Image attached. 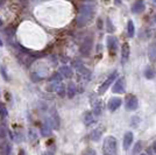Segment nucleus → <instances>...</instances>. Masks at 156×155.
<instances>
[{"label": "nucleus", "mask_w": 156, "mask_h": 155, "mask_svg": "<svg viewBox=\"0 0 156 155\" xmlns=\"http://www.w3.org/2000/svg\"><path fill=\"white\" fill-rule=\"evenodd\" d=\"M93 15V6L92 5H83L79 9V13L77 16V26L84 27Z\"/></svg>", "instance_id": "obj_1"}, {"label": "nucleus", "mask_w": 156, "mask_h": 155, "mask_svg": "<svg viewBox=\"0 0 156 155\" xmlns=\"http://www.w3.org/2000/svg\"><path fill=\"white\" fill-rule=\"evenodd\" d=\"M118 142L114 136H106L103 143V154L104 155H117Z\"/></svg>", "instance_id": "obj_2"}, {"label": "nucleus", "mask_w": 156, "mask_h": 155, "mask_svg": "<svg viewBox=\"0 0 156 155\" xmlns=\"http://www.w3.org/2000/svg\"><path fill=\"white\" fill-rule=\"evenodd\" d=\"M92 45H93V39L92 36H86L82 45L79 47V52L83 56H89L92 50Z\"/></svg>", "instance_id": "obj_3"}, {"label": "nucleus", "mask_w": 156, "mask_h": 155, "mask_svg": "<svg viewBox=\"0 0 156 155\" xmlns=\"http://www.w3.org/2000/svg\"><path fill=\"white\" fill-rule=\"evenodd\" d=\"M73 67H75V69L77 70L78 74L84 78V79H90V77H91V71L89 70L80 61H75V62H73Z\"/></svg>", "instance_id": "obj_4"}, {"label": "nucleus", "mask_w": 156, "mask_h": 155, "mask_svg": "<svg viewBox=\"0 0 156 155\" xmlns=\"http://www.w3.org/2000/svg\"><path fill=\"white\" fill-rule=\"evenodd\" d=\"M117 77H118V72L117 71H114L112 75H110V76L107 77V79L105 81L104 83L100 85V88H99V93H100V95H101V93H105L106 90L111 86V84L117 79Z\"/></svg>", "instance_id": "obj_5"}, {"label": "nucleus", "mask_w": 156, "mask_h": 155, "mask_svg": "<svg viewBox=\"0 0 156 155\" xmlns=\"http://www.w3.org/2000/svg\"><path fill=\"white\" fill-rule=\"evenodd\" d=\"M139 107V100L135 96L129 95L126 99V110L127 111H135Z\"/></svg>", "instance_id": "obj_6"}, {"label": "nucleus", "mask_w": 156, "mask_h": 155, "mask_svg": "<svg viewBox=\"0 0 156 155\" xmlns=\"http://www.w3.org/2000/svg\"><path fill=\"white\" fill-rule=\"evenodd\" d=\"M112 92L114 93H124L125 92V78L124 77H119L115 79V84L113 85L112 88Z\"/></svg>", "instance_id": "obj_7"}, {"label": "nucleus", "mask_w": 156, "mask_h": 155, "mask_svg": "<svg viewBox=\"0 0 156 155\" xmlns=\"http://www.w3.org/2000/svg\"><path fill=\"white\" fill-rule=\"evenodd\" d=\"M107 48L111 55H114L118 50V42L114 36H107Z\"/></svg>", "instance_id": "obj_8"}, {"label": "nucleus", "mask_w": 156, "mask_h": 155, "mask_svg": "<svg viewBox=\"0 0 156 155\" xmlns=\"http://www.w3.org/2000/svg\"><path fill=\"white\" fill-rule=\"evenodd\" d=\"M121 103H122V100H121V98H118V97H113L110 99V102H108V110L111 112H114V111H117L120 106H121Z\"/></svg>", "instance_id": "obj_9"}, {"label": "nucleus", "mask_w": 156, "mask_h": 155, "mask_svg": "<svg viewBox=\"0 0 156 155\" xmlns=\"http://www.w3.org/2000/svg\"><path fill=\"white\" fill-rule=\"evenodd\" d=\"M129 52H130V49H129L128 43H124L122 48H121V62H122V64H125V63L128 61V58H129Z\"/></svg>", "instance_id": "obj_10"}, {"label": "nucleus", "mask_w": 156, "mask_h": 155, "mask_svg": "<svg viewBox=\"0 0 156 155\" xmlns=\"http://www.w3.org/2000/svg\"><path fill=\"white\" fill-rule=\"evenodd\" d=\"M144 8H146L144 2L141 1V0H137V1H135V2L133 4V6H132V12L135 14L142 13L143 11H144Z\"/></svg>", "instance_id": "obj_11"}, {"label": "nucleus", "mask_w": 156, "mask_h": 155, "mask_svg": "<svg viewBox=\"0 0 156 155\" xmlns=\"http://www.w3.org/2000/svg\"><path fill=\"white\" fill-rule=\"evenodd\" d=\"M133 143V133L132 132H127L124 136V148L128 149Z\"/></svg>", "instance_id": "obj_12"}, {"label": "nucleus", "mask_w": 156, "mask_h": 155, "mask_svg": "<svg viewBox=\"0 0 156 155\" xmlns=\"http://www.w3.org/2000/svg\"><path fill=\"white\" fill-rule=\"evenodd\" d=\"M103 132H104L103 127H97L96 129H93V132L91 133V139L93 141H99L100 138L103 136Z\"/></svg>", "instance_id": "obj_13"}, {"label": "nucleus", "mask_w": 156, "mask_h": 155, "mask_svg": "<svg viewBox=\"0 0 156 155\" xmlns=\"http://www.w3.org/2000/svg\"><path fill=\"white\" fill-rule=\"evenodd\" d=\"M148 57L150 62H155L156 61V42L151 43L148 49Z\"/></svg>", "instance_id": "obj_14"}, {"label": "nucleus", "mask_w": 156, "mask_h": 155, "mask_svg": "<svg viewBox=\"0 0 156 155\" xmlns=\"http://www.w3.org/2000/svg\"><path fill=\"white\" fill-rule=\"evenodd\" d=\"M59 74L65 78H70V77H72V75H73L71 68L68 67V65H63V67L59 69Z\"/></svg>", "instance_id": "obj_15"}, {"label": "nucleus", "mask_w": 156, "mask_h": 155, "mask_svg": "<svg viewBox=\"0 0 156 155\" xmlns=\"http://www.w3.org/2000/svg\"><path fill=\"white\" fill-rule=\"evenodd\" d=\"M96 121V119L93 118V113L91 112H86L84 114V124L86 126H91L92 124Z\"/></svg>", "instance_id": "obj_16"}, {"label": "nucleus", "mask_w": 156, "mask_h": 155, "mask_svg": "<svg viewBox=\"0 0 156 155\" xmlns=\"http://www.w3.org/2000/svg\"><path fill=\"white\" fill-rule=\"evenodd\" d=\"M51 119H52V127L58 128L59 127V118H58V113H57L56 111H52Z\"/></svg>", "instance_id": "obj_17"}, {"label": "nucleus", "mask_w": 156, "mask_h": 155, "mask_svg": "<svg viewBox=\"0 0 156 155\" xmlns=\"http://www.w3.org/2000/svg\"><path fill=\"white\" fill-rule=\"evenodd\" d=\"M127 32H128V36L129 38H133L134 34H135V27H134V23H133L132 20H129L128 23H127Z\"/></svg>", "instance_id": "obj_18"}, {"label": "nucleus", "mask_w": 156, "mask_h": 155, "mask_svg": "<svg viewBox=\"0 0 156 155\" xmlns=\"http://www.w3.org/2000/svg\"><path fill=\"white\" fill-rule=\"evenodd\" d=\"M11 150H12V146H11V143H4L2 145V147H1V154L2 155H9L11 153Z\"/></svg>", "instance_id": "obj_19"}, {"label": "nucleus", "mask_w": 156, "mask_h": 155, "mask_svg": "<svg viewBox=\"0 0 156 155\" xmlns=\"http://www.w3.org/2000/svg\"><path fill=\"white\" fill-rule=\"evenodd\" d=\"M66 92H68V97L69 98L75 97V95H76V88H75V85L72 84V83H70V84L68 85V90H66Z\"/></svg>", "instance_id": "obj_20"}, {"label": "nucleus", "mask_w": 156, "mask_h": 155, "mask_svg": "<svg viewBox=\"0 0 156 155\" xmlns=\"http://www.w3.org/2000/svg\"><path fill=\"white\" fill-rule=\"evenodd\" d=\"M41 133L43 136H49L51 134V128H50V125H44L42 128H41Z\"/></svg>", "instance_id": "obj_21"}, {"label": "nucleus", "mask_w": 156, "mask_h": 155, "mask_svg": "<svg viewBox=\"0 0 156 155\" xmlns=\"http://www.w3.org/2000/svg\"><path fill=\"white\" fill-rule=\"evenodd\" d=\"M144 77L148 78V79H153L155 77V71L153 70L151 68H147L146 71H144Z\"/></svg>", "instance_id": "obj_22"}, {"label": "nucleus", "mask_w": 156, "mask_h": 155, "mask_svg": "<svg viewBox=\"0 0 156 155\" xmlns=\"http://www.w3.org/2000/svg\"><path fill=\"white\" fill-rule=\"evenodd\" d=\"M101 110H103V103L98 102V103L94 105V109H93V114L99 116V114L101 113Z\"/></svg>", "instance_id": "obj_23"}, {"label": "nucleus", "mask_w": 156, "mask_h": 155, "mask_svg": "<svg viewBox=\"0 0 156 155\" xmlns=\"http://www.w3.org/2000/svg\"><path fill=\"white\" fill-rule=\"evenodd\" d=\"M141 149H142V142L137 141L136 143H135V146H134V149H133V154L134 155L139 154V153L141 152Z\"/></svg>", "instance_id": "obj_24"}, {"label": "nucleus", "mask_w": 156, "mask_h": 155, "mask_svg": "<svg viewBox=\"0 0 156 155\" xmlns=\"http://www.w3.org/2000/svg\"><path fill=\"white\" fill-rule=\"evenodd\" d=\"M0 117H2V118H6L7 117V109L4 105H1V104H0Z\"/></svg>", "instance_id": "obj_25"}, {"label": "nucleus", "mask_w": 156, "mask_h": 155, "mask_svg": "<svg viewBox=\"0 0 156 155\" xmlns=\"http://www.w3.org/2000/svg\"><path fill=\"white\" fill-rule=\"evenodd\" d=\"M83 155H96V150H94V149H92V148H87L84 152V154Z\"/></svg>", "instance_id": "obj_26"}, {"label": "nucleus", "mask_w": 156, "mask_h": 155, "mask_svg": "<svg viewBox=\"0 0 156 155\" xmlns=\"http://www.w3.org/2000/svg\"><path fill=\"white\" fill-rule=\"evenodd\" d=\"M107 25H108V27H107V31H108V33L114 32V27H113V25H112V22H111L110 19H107Z\"/></svg>", "instance_id": "obj_27"}, {"label": "nucleus", "mask_w": 156, "mask_h": 155, "mask_svg": "<svg viewBox=\"0 0 156 155\" xmlns=\"http://www.w3.org/2000/svg\"><path fill=\"white\" fill-rule=\"evenodd\" d=\"M0 70H1V75H2V76H4V78H5V79H8V77H7V75H6V70H5V67H1V68H0Z\"/></svg>", "instance_id": "obj_28"}, {"label": "nucleus", "mask_w": 156, "mask_h": 155, "mask_svg": "<svg viewBox=\"0 0 156 155\" xmlns=\"http://www.w3.org/2000/svg\"><path fill=\"white\" fill-rule=\"evenodd\" d=\"M64 88H61V89H59V91H58V93H59V96H64L65 95V92H64Z\"/></svg>", "instance_id": "obj_29"}, {"label": "nucleus", "mask_w": 156, "mask_h": 155, "mask_svg": "<svg viewBox=\"0 0 156 155\" xmlns=\"http://www.w3.org/2000/svg\"><path fill=\"white\" fill-rule=\"evenodd\" d=\"M114 2H115L117 5H120V4H121V0H114Z\"/></svg>", "instance_id": "obj_30"}, {"label": "nucleus", "mask_w": 156, "mask_h": 155, "mask_svg": "<svg viewBox=\"0 0 156 155\" xmlns=\"http://www.w3.org/2000/svg\"><path fill=\"white\" fill-rule=\"evenodd\" d=\"M153 149H154V152L156 153V141L154 142V145H153Z\"/></svg>", "instance_id": "obj_31"}, {"label": "nucleus", "mask_w": 156, "mask_h": 155, "mask_svg": "<svg viewBox=\"0 0 156 155\" xmlns=\"http://www.w3.org/2000/svg\"><path fill=\"white\" fill-rule=\"evenodd\" d=\"M20 155H25V152H23V150H22V149H21V150H20Z\"/></svg>", "instance_id": "obj_32"}, {"label": "nucleus", "mask_w": 156, "mask_h": 155, "mask_svg": "<svg viewBox=\"0 0 156 155\" xmlns=\"http://www.w3.org/2000/svg\"><path fill=\"white\" fill-rule=\"evenodd\" d=\"M0 26H2V20L0 19Z\"/></svg>", "instance_id": "obj_33"}, {"label": "nucleus", "mask_w": 156, "mask_h": 155, "mask_svg": "<svg viewBox=\"0 0 156 155\" xmlns=\"http://www.w3.org/2000/svg\"><path fill=\"white\" fill-rule=\"evenodd\" d=\"M139 155H147V154H144V153H141V154H139Z\"/></svg>", "instance_id": "obj_34"}, {"label": "nucleus", "mask_w": 156, "mask_h": 155, "mask_svg": "<svg viewBox=\"0 0 156 155\" xmlns=\"http://www.w3.org/2000/svg\"><path fill=\"white\" fill-rule=\"evenodd\" d=\"M0 45H2V43H1V40H0Z\"/></svg>", "instance_id": "obj_35"}, {"label": "nucleus", "mask_w": 156, "mask_h": 155, "mask_svg": "<svg viewBox=\"0 0 156 155\" xmlns=\"http://www.w3.org/2000/svg\"><path fill=\"white\" fill-rule=\"evenodd\" d=\"M154 2H155V5H156V0H154Z\"/></svg>", "instance_id": "obj_36"}, {"label": "nucleus", "mask_w": 156, "mask_h": 155, "mask_svg": "<svg viewBox=\"0 0 156 155\" xmlns=\"http://www.w3.org/2000/svg\"><path fill=\"white\" fill-rule=\"evenodd\" d=\"M89 1H93V0H89Z\"/></svg>", "instance_id": "obj_37"}, {"label": "nucleus", "mask_w": 156, "mask_h": 155, "mask_svg": "<svg viewBox=\"0 0 156 155\" xmlns=\"http://www.w3.org/2000/svg\"><path fill=\"white\" fill-rule=\"evenodd\" d=\"M44 155H50V154H44Z\"/></svg>", "instance_id": "obj_38"}, {"label": "nucleus", "mask_w": 156, "mask_h": 155, "mask_svg": "<svg viewBox=\"0 0 156 155\" xmlns=\"http://www.w3.org/2000/svg\"><path fill=\"white\" fill-rule=\"evenodd\" d=\"M155 21H156V16H155Z\"/></svg>", "instance_id": "obj_39"}]
</instances>
